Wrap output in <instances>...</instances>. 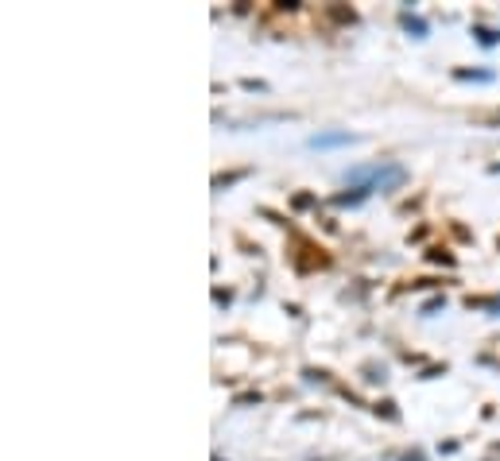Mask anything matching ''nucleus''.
Instances as JSON below:
<instances>
[{
    "mask_svg": "<svg viewBox=\"0 0 500 461\" xmlns=\"http://www.w3.org/2000/svg\"><path fill=\"white\" fill-rule=\"evenodd\" d=\"M473 36H481V43H496V39H500V36H496V31H488V28H477V31H473Z\"/></svg>",
    "mask_w": 500,
    "mask_h": 461,
    "instance_id": "nucleus-5",
    "label": "nucleus"
},
{
    "mask_svg": "<svg viewBox=\"0 0 500 461\" xmlns=\"http://www.w3.org/2000/svg\"><path fill=\"white\" fill-rule=\"evenodd\" d=\"M349 140H353L349 132H322L311 140V147H337V144H349Z\"/></svg>",
    "mask_w": 500,
    "mask_h": 461,
    "instance_id": "nucleus-2",
    "label": "nucleus"
},
{
    "mask_svg": "<svg viewBox=\"0 0 500 461\" xmlns=\"http://www.w3.org/2000/svg\"><path fill=\"white\" fill-rule=\"evenodd\" d=\"M329 16H334V20H342V24H353V12H345V8H334V12H329Z\"/></svg>",
    "mask_w": 500,
    "mask_h": 461,
    "instance_id": "nucleus-4",
    "label": "nucleus"
},
{
    "mask_svg": "<svg viewBox=\"0 0 500 461\" xmlns=\"http://www.w3.org/2000/svg\"><path fill=\"white\" fill-rule=\"evenodd\" d=\"M403 179H408L403 175V167H380V163L377 167H361V171L349 175V182H353L357 190H365V195L369 190H396Z\"/></svg>",
    "mask_w": 500,
    "mask_h": 461,
    "instance_id": "nucleus-1",
    "label": "nucleus"
},
{
    "mask_svg": "<svg viewBox=\"0 0 500 461\" xmlns=\"http://www.w3.org/2000/svg\"><path fill=\"white\" fill-rule=\"evenodd\" d=\"M427 256H431V260H434V264H446V267H450V264H454V256H450V252H442V249H431Z\"/></svg>",
    "mask_w": 500,
    "mask_h": 461,
    "instance_id": "nucleus-3",
    "label": "nucleus"
}]
</instances>
